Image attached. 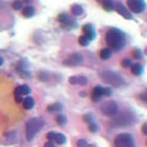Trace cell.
Masks as SVG:
<instances>
[{
    "label": "cell",
    "mask_w": 147,
    "mask_h": 147,
    "mask_svg": "<svg viewBox=\"0 0 147 147\" xmlns=\"http://www.w3.org/2000/svg\"><path fill=\"white\" fill-rule=\"evenodd\" d=\"M105 40H106V44H107L108 49H110L111 51L119 52L125 47V34L119 28H110L106 34Z\"/></svg>",
    "instance_id": "obj_1"
},
{
    "label": "cell",
    "mask_w": 147,
    "mask_h": 147,
    "mask_svg": "<svg viewBox=\"0 0 147 147\" xmlns=\"http://www.w3.org/2000/svg\"><path fill=\"white\" fill-rule=\"evenodd\" d=\"M136 123V116L130 111L117 113L111 120V125L113 127H126V126L134 125Z\"/></svg>",
    "instance_id": "obj_2"
},
{
    "label": "cell",
    "mask_w": 147,
    "mask_h": 147,
    "mask_svg": "<svg viewBox=\"0 0 147 147\" xmlns=\"http://www.w3.org/2000/svg\"><path fill=\"white\" fill-rule=\"evenodd\" d=\"M44 125V121L40 118H32L28 121L25 129H26V139L28 141H32L35 138V136L41 130Z\"/></svg>",
    "instance_id": "obj_3"
},
{
    "label": "cell",
    "mask_w": 147,
    "mask_h": 147,
    "mask_svg": "<svg viewBox=\"0 0 147 147\" xmlns=\"http://www.w3.org/2000/svg\"><path fill=\"white\" fill-rule=\"evenodd\" d=\"M100 77L104 82L108 83L109 85L115 86V87H121L125 83L124 79L119 74L113 71H102L100 73Z\"/></svg>",
    "instance_id": "obj_4"
},
{
    "label": "cell",
    "mask_w": 147,
    "mask_h": 147,
    "mask_svg": "<svg viewBox=\"0 0 147 147\" xmlns=\"http://www.w3.org/2000/svg\"><path fill=\"white\" fill-rule=\"evenodd\" d=\"M115 147H136L134 138L130 134H120L115 139Z\"/></svg>",
    "instance_id": "obj_5"
},
{
    "label": "cell",
    "mask_w": 147,
    "mask_h": 147,
    "mask_svg": "<svg viewBox=\"0 0 147 147\" xmlns=\"http://www.w3.org/2000/svg\"><path fill=\"white\" fill-rule=\"evenodd\" d=\"M118 104L115 101H106L101 106L102 115L107 117H113L118 113Z\"/></svg>",
    "instance_id": "obj_6"
},
{
    "label": "cell",
    "mask_w": 147,
    "mask_h": 147,
    "mask_svg": "<svg viewBox=\"0 0 147 147\" xmlns=\"http://www.w3.org/2000/svg\"><path fill=\"white\" fill-rule=\"evenodd\" d=\"M127 6L131 13L140 14L145 11L146 3L144 0H127Z\"/></svg>",
    "instance_id": "obj_7"
},
{
    "label": "cell",
    "mask_w": 147,
    "mask_h": 147,
    "mask_svg": "<svg viewBox=\"0 0 147 147\" xmlns=\"http://www.w3.org/2000/svg\"><path fill=\"white\" fill-rule=\"evenodd\" d=\"M57 20L61 23L63 28H67V30H71V28H76L77 26L76 20L71 19V17H69L67 14H65V13H61V14L58 16Z\"/></svg>",
    "instance_id": "obj_8"
},
{
    "label": "cell",
    "mask_w": 147,
    "mask_h": 147,
    "mask_svg": "<svg viewBox=\"0 0 147 147\" xmlns=\"http://www.w3.org/2000/svg\"><path fill=\"white\" fill-rule=\"evenodd\" d=\"M83 58H82V55L81 54H71V55L68 56L67 58L65 59L63 63L65 65H67V66H77V65H79L81 62H82Z\"/></svg>",
    "instance_id": "obj_9"
},
{
    "label": "cell",
    "mask_w": 147,
    "mask_h": 147,
    "mask_svg": "<svg viewBox=\"0 0 147 147\" xmlns=\"http://www.w3.org/2000/svg\"><path fill=\"white\" fill-rule=\"evenodd\" d=\"M17 71L23 78H30L31 77V71H28V64L25 60H20L17 64Z\"/></svg>",
    "instance_id": "obj_10"
},
{
    "label": "cell",
    "mask_w": 147,
    "mask_h": 147,
    "mask_svg": "<svg viewBox=\"0 0 147 147\" xmlns=\"http://www.w3.org/2000/svg\"><path fill=\"white\" fill-rule=\"evenodd\" d=\"M82 31H83V35L86 36L90 41L95 39L96 36H97V33H96L95 26L92 24V23H86L82 26Z\"/></svg>",
    "instance_id": "obj_11"
},
{
    "label": "cell",
    "mask_w": 147,
    "mask_h": 147,
    "mask_svg": "<svg viewBox=\"0 0 147 147\" xmlns=\"http://www.w3.org/2000/svg\"><path fill=\"white\" fill-rule=\"evenodd\" d=\"M103 97H105V87L96 86L92 92V99L94 102H99Z\"/></svg>",
    "instance_id": "obj_12"
},
{
    "label": "cell",
    "mask_w": 147,
    "mask_h": 147,
    "mask_svg": "<svg viewBox=\"0 0 147 147\" xmlns=\"http://www.w3.org/2000/svg\"><path fill=\"white\" fill-rule=\"evenodd\" d=\"M16 142H17V135H16V132H14V131L7 132V134H5V135L2 137V139H1V143L4 145L15 144Z\"/></svg>",
    "instance_id": "obj_13"
},
{
    "label": "cell",
    "mask_w": 147,
    "mask_h": 147,
    "mask_svg": "<svg viewBox=\"0 0 147 147\" xmlns=\"http://www.w3.org/2000/svg\"><path fill=\"white\" fill-rule=\"evenodd\" d=\"M83 120L85 121V123L88 125V128L89 130L92 132H97L98 131V125H97V123L94 121V118H92V115H89V113H86L85 116L83 117Z\"/></svg>",
    "instance_id": "obj_14"
},
{
    "label": "cell",
    "mask_w": 147,
    "mask_h": 147,
    "mask_svg": "<svg viewBox=\"0 0 147 147\" xmlns=\"http://www.w3.org/2000/svg\"><path fill=\"white\" fill-rule=\"evenodd\" d=\"M116 11L119 13L122 17H124L125 19H128V20L129 19H132L131 13L129 12L128 9H126L125 6L123 5L122 3H117L116 4Z\"/></svg>",
    "instance_id": "obj_15"
},
{
    "label": "cell",
    "mask_w": 147,
    "mask_h": 147,
    "mask_svg": "<svg viewBox=\"0 0 147 147\" xmlns=\"http://www.w3.org/2000/svg\"><path fill=\"white\" fill-rule=\"evenodd\" d=\"M35 14H36V9L32 5L25 6V7H23V9H22V15H23V17H25V18H32Z\"/></svg>",
    "instance_id": "obj_16"
},
{
    "label": "cell",
    "mask_w": 147,
    "mask_h": 147,
    "mask_svg": "<svg viewBox=\"0 0 147 147\" xmlns=\"http://www.w3.org/2000/svg\"><path fill=\"white\" fill-rule=\"evenodd\" d=\"M101 4H102V7L105 11H107V12H111L113 9H116V5H115L113 0H103L101 2Z\"/></svg>",
    "instance_id": "obj_17"
},
{
    "label": "cell",
    "mask_w": 147,
    "mask_h": 147,
    "mask_svg": "<svg viewBox=\"0 0 147 147\" xmlns=\"http://www.w3.org/2000/svg\"><path fill=\"white\" fill-rule=\"evenodd\" d=\"M22 104H23V107H24L25 109H32V108L34 107L35 101L32 97H26V98L23 100Z\"/></svg>",
    "instance_id": "obj_18"
},
{
    "label": "cell",
    "mask_w": 147,
    "mask_h": 147,
    "mask_svg": "<svg viewBox=\"0 0 147 147\" xmlns=\"http://www.w3.org/2000/svg\"><path fill=\"white\" fill-rule=\"evenodd\" d=\"M111 55H113V51L110 49H108V47L101 49V52H100V58L102 60H108L111 57Z\"/></svg>",
    "instance_id": "obj_19"
},
{
    "label": "cell",
    "mask_w": 147,
    "mask_h": 147,
    "mask_svg": "<svg viewBox=\"0 0 147 147\" xmlns=\"http://www.w3.org/2000/svg\"><path fill=\"white\" fill-rule=\"evenodd\" d=\"M143 71H144V68L142 66L140 63H136V64H132L131 66V73L136 76H140L143 74Z\"/></svg>",
    "instance_id": "obj_20"
},
{
    "label": "cell",
    "mask_w": 147,
    "mask_h": 147,
    "mask_svg": "<svg viewBox=\"0 0 147 147\" xmlns=\"http://www.w3.org/2000/svg\"><path fill=\"white\" fill-rule=\"evenodd\" d=\"M71 11L75 16H80L84 13L83 7L81 5H79V4H74V5L71 7Z\"/></svg>",
    "instance_id": "obj_21"
},
{
    "label": "cell",
    "mask_w": 147,
    "mask_h": 147,
    "mask_svg": "<svg viewBox=\"0 0 147 147\" xmlns=\"http://www.w3.org/2000/svg\"><path fill=\"white\" fill-rule=\"evenodd\" d=\"M14 97H15V101L17 102V103H21V102H23V97L24 96L22 95L21 92H20V89H19V86H17L15 88V90H14Z\"/></svg>",
    "instance_id": "obj_22"
},
{
    "label": "cell",
    "mask_w": 147,
    "mask_h": 147,
    "mask_svg": "<svg viewBox=\"0 0 147 147\" xmlns=\"http://www.w3.org/2000/svg\"><path fill=\"white\" fill-rule=\"evenodd\" d=\"M54 141H55L57 144L62 145L66 142V137H65L63 134H56V137H55V140H54Z\"/></svg>",
    "instance_id": "obj_23"
},
{
    "label": "cell",
    "mask_w": 147,
    "mask_h": 147,
    "mask_svg": "<svg viewBox=\"0 0 147 147\" xmlns=\"http://www.w3.org/2000/svg\"><path fill=\"white\" fill-rule=\"evenodd\" d=\"M47 110L51 111V113H58V111H61L62 110V105L60 103H55V104L49 105L47 107Z\"/></svg>",
    "instance_id": "obj_24"
},
{
    "label": "cell",
    "mask_w": 147,
    "mask_h": 147,
    "mask_svg": "<svg viewBox=\"0 0 147 147\" xmlns=\"http://www.w3.org/2000/svg\"><path fill=\"white\" fill-rule=\"evenodd\" d=\"M19 89H20V92H21V94L23 96H28L31 94V88H30V86L25 85V84H23V85H20L19 86Z\"/></svg>",
    "instance_id": "obj_25"
},
{
    "label": "cell",
    "mask_w": 147,
    "mask_h": 147,
    "mask_svg": "<svg viewBox=\"0 0 147 147\" xmlns=\"http://www.w3.org/2000/svg\"><path fill=\"white\" fill-rule=\"evenodd\" d=\"M89 42H90V40H89L86 36H84V35L79 37V43L82 46H87L89 44Z\"/></svg>",
    "instance_id": "obj_26"
},
{
    "label": "cell",
    "mask_w": 147,
    "mask_h": 147,
    "mask_svg": "<svg viewBox=\"0 0 147 147\" xmlns=\"http://www.w3.org/2000/svg\"><path fill=\"white\" fill-rule=\"evenodd\" d=\"M132 55H134L135 59H137V60H141V59L143 58V52H142L141 49H134V52H132Z\"/></svg>",
    "instance_id": "obj_27"
},
{
    "label": "cell",
    "mask_w": 147,
    "mask_h": 147,
    "mask_svg": "<svg viewBox=\"0 0 147 147\" xmlns=\"http://www.w3.org/2000/svg\"><path fill=\"white\" fill-rule=\"evenodd\" d=\"M13 9H16V11H19V9H21L22 7H23V2L22 1H20V0H15L14 2H13L12 4Z\"/></svg>",
    "instance_id": "obj_28"
},
{
    "label": "cell",
    "mask_w": 147,
    "mask_h": 147,
    "mask_svg": "<svg viewBox=\"0 0 147 147\" xmlns=\"http://www.w3.org/2000/svg\"><path fill=\"white\" fill-rule=\"evenodd\" d=\"M66 117L63 116V115H59L58 117H57V122H58L59 125H64L65 123H66Z\"/></svg>",
    "instance_id": "obj_29"
},
{
    "label": "cell",
    "mask_w": 147,
    "mask_h": 147,
    "mask_svg": "<svg viewBox=\"0 0 147 147\" xmlns=\"http://www.w3.org/2000/svg\"><path fill=\"white\" fill-rule=\"evenodd\" d=\"M121 65L123 67H130V66H132V62L130 59H123L122 62H121Z\"/></svg>",
    "instance_id": "obj_30"
},
{
    "label": "cell",
    "mask_w": 147,
    "mask_h": 147,
    "mask_svg": "<svg viewBox=\"0 0 147 147\" xmlns=\"http://www.w3.org/2000/svg\"><path fill=\"white\" fill-rule=\"evenodd\" d=\"M88 146H89V144L85 141V140H83V139H81V140H79V141H77V147H88Z\"/></svg>",
    "instance_id": "obj_31"
},
{
    "label": "cell",
    "mask_w": 147,
    "mask_h": 147,
    "mask_svg": "<svg viewBox=\"0 0 147 147\" xmlns=\"http://www.w3.org/2000/svg\"><path fill=\"white\" fill-rule=\"evenodd\" d=\"M39 78L41 81H47L49 80V74L45 73V71H41L39 74Z\"/></svg>",
    "instance_id": "obj_32"
},
{
    "label": "cell",
    "mask_w": 147,
    "mask_h": 147,
    "mask_svg": "<svg viewBox=\"0 0 147 147\" xmlns=\"http://www.w3.org/2000/svg\"><path fill=\"white\" fill-rule=\"evenodd\" d=\"M71 84H79V76H73L69 78Z\"/></svg>",
    "instance_id": "obj_33"
},
{
    "label": "cell",
    "mask_w": 147,
    "mask_h": 147,
    "mask_svg": "<svg viewBox=\"0 0 147 147\" xmlns=\"http://www.w3.org/2000/svg\"><path fill=\"white\" fill-rule=\"evenodd\" d=\"M55 137H56V132H54V131H51V132H49V134L46 135V138L49 139L51 142L55 140Z\"/></svg>",
    "instance_id": "obj_34"
},
{
    "label": "cell",
    "mask_w": 147,
    "mask_h": 147,
    "mask_svg": "<svg viewBox=\"0 0 147 147\" xmlns=\"http://www.w3.org/2000/svg\"><path fill=\"white\" fill-rule=\"evenodd\" d=\"M86 83H87V79H86L85 77L79 76V84L80 85H85Z\"/></svg>",
    "instance_id": "obj_35"
},
{
    "label": "cell",
    "mask_w": 147,
    "mask_h": 147,
    "mask_svg": "<svg viewBox=\"0 0 147 147\" xmlns=\"http://www.w3.org/2000/svg\"><path fill=\"white\" fill-rule=\"evenodd\" d=\"M140 99H141L142 101L147 102V89H146V90H144V92L140 95Z\"/></svg>",
    "instance_id": "obj_36"
},
{
    "label": "cell",
    "mask_w": 147,
    "mask_h": 147,
    "mask_svg": "<svg viewBox=\"0 0 147 147\" xmlns=\"http://www.w3.org/2000/svg\"><path fill=\"white\" fill-rule=\"evenodd\" d=\"M142 132L144 134L145 136H147V122L146 123H144L143 125H142Z\"/></svg>",
    "instance_id": "obj_37"
},
{
    "label": "cell",
    "mask_w": 147,
    "mask_h": 147,
    "mask_svg": "<svg viewBox=\"0 0 147 147\" xmlns=\"http://www.w3.org/2000/svg\"><path fill=\"white\" fill-rule=\"evenodd\" d=\"M110 95H111V89L105 87V97H109Z\"/></svg>",
    "instance_id": "obj_38"
},
{
    "label": "cell",
    "mask_w": 147,
    "mask_h": 147,
    "mask_svg": "<svg viewBox=\"0 0 147 147\" xmlns=\"http://www.w3.org/2000/svg\"><path fill=\"white\" fill-rule=\"evenodd\" d=\"M44 147H56L55 144L53 143V142H47V143H45V145H44Z\"/></svg>",
    "instance_id": "obj_39"
},
{
    "label": "cell",
    "mask_w": 147,
    "mask_h": 147,
    "mask_svg": "<svg viewBox=\"0 0 147 147\" xmlns=\"http://www.w3.org/2000/svg\"><path fill=\"white\" fill-rule=\"evenodd\" d=\"M33 0H22V2H25V3H31Z\"/></svg>",
    "instance_id": "obj_40"
},
{
    "label": "cell",
    "mask_w": 147,
    "mask_h": 147,
    "mask_svg": "<svg viewBox=\"0 0 147 147\" xmlns=\"http://www.w3.org/2000/svg\"><path fill=\"white\" fill-rule=\"evenodd\" d=\"M2 63H3V59H2V57L0 56V65H2Z\"/></svg>",
    "instance_id": "obj_41"
},
{
    "label": "cell",
    "mask_w": 147,
    "mask_h": 147,
    "mask_svg": "<svg viewBox=\"0 0 147 147\" xmlns=\"http://www.w3.org/2000/svg\"><path fill=\"white\" fill-rule=\"evenodd\" d=\"M1 7H2V1L0 0V9H1Z\"/></svg>",
    "instance_id": "obj_42"
},
{
    "label": "cell",
    "mask_w": 147,
    "mask_h": 147,
    "mask_svg": "<svg viewBox=\"0 0 147 147\" xmlns=\"http://www.w3.org/2000/svg\"><path fill=\"white\" fill-rule=\"evenodd\" d=\"M97 1H99V2L101 3V2H102V1H103V0H97Z\"/></svg>",
    "instance_id": "obj_43"
},
{
    "label": "cell",
    "mask_w": 147,
    "mask_h": 147,
    "mask_svg": "<svg viewBox=\"0 0 147 147\" xmlns=\"http://www.w3.org/2000/svg\"><path fill=\"white\" fill-rule=\"evenodd\" d=\"M146 146H147V142H146Z\"/></svg>",
    "instance_id": "obj_44"
}]
</instances>
